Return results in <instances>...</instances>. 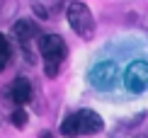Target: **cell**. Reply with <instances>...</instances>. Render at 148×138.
<instances>
[{
    "label": "cell",
    "instance_id": "cell-4",
    "mask_svg": "<svg viewBox=\"0 0 148 138\" xmlns=\"http://www.w3.org/2000/svg\"><path fill=\"white\" fill-rule=\"evenodd\" d=\"M124 85L129 92L141 95L148 90V63L146 61H134L129 63V68L124 70Z\"/></svg>",
    "mask_w": 148,
    "mask_h": 138
},
{
    "label": "cell",
    "instance_id": "cell-3",
    "mask_svg": "<svg viewBox=\"0 0 148 138\" xmlns=\"http://www.w3.org/2000/svg\"><path fill=\"white\" fill-rule=\"evenodd\" d=\"M66 12H68V24L73 27V32L78 36H83V39H92L95 36V20H92V12L85 3L73 0Z\"/></svg>",
    "mask_w": 148,
    "mask_h": 138
},
{
    "label": "cell",
    "instance_id": "cell-2",
    "mask_svg": "<svg viewBox=\"0 0 148 138\" xmlns=\"http://www.w3.org/2000/svg\"><path fill=\"white\" fill-rule=\"evenodd\" d=\"M39 51L44 58V73L49 78H56L66 58V41L58 34H44L39 39Z\"/></svg>",
    "mask_w": 148,
    "mask_h": 138
},
{
    "label": "cell",
    "instance_id": "cell-1",
    "mask_svg": "<svg viewBox=\"0 0 148 138\" xmlns=\"http://www.w3.org/2000/svg\"><path fill=\"white\" fill-rule=\"evenodd\" d=\"M102 119L97 111L92 109H80L75 114L66 116L63 124H61V133L68 136V138H75V136H92V133H100L102 131Z\"/></svg>",
    "mask_w": 148,
    "mask_h": 138
},
{
    "label": "cell",
    "instance_id": "cell-9",
    "mask_svg": "<svg viewBox=\"0 0 148 138\" xmlns=\"http://www.w3.org/2000/svg\"><path fill=\"white\" fill-rule=\"evenodd\" d=\"M10 121L15 124L17 128H24V124H27V111H24L22 107H17V109L12 111V116H10Z\"/></svg>",
    "mask_w": 148,
    "mask_h": 138
},
{
    "label": "cell",
    "instance_id": "cell-6",
    "mask_svg": "<svg viewBox=\"0 0 148 138\" xmlns=\"http://www.w3.org/2000/svg\"><path fill=\"white\" fill-rule=\"evenodd\" d=\"M5 97H8L12 104H17V107L27 104L29 99H32V83H29L27 78H15L12 85L5 90Z\"/></svg>",
    "mask_w": 148,
    "mask_h": 138
},
{
    "label": "cell",
    "instance_id": "cell-7",
    "mask_svg": "<svg viewBox=\"0 0 148 138\" xmlns=\"http://www.w3.org/2000/svg\"><path fill=\"white\" fill-rule=\"evenodd\" d=\"M12 32H15L17 41H20L24 49H29V44H32L34 39H41L39 27H36L32 20H17V22H15V27H12Z\"/></svg>",
    "mask_w": 148,
    "mask_h": 138
},
{
    "label": "cell",
    "instance_id": "cell-10",
    "mask_svg": "<svg viewBox=\"0 0 148 138\" xmlns=\"http://www.w3.org/2000/svg\"><path fill=\"white\" fill-rule=\"evenodd\" d=\"M39 138H53V133H49V131H41V133H39Z\"/></svg>",
    "mask_w": 148,
    "mask_h": 138
},
{
    "label": "cell",
    "instance_id": "cell-5",
    "mask_svg": "<svg viewBox=\"0 0 148 138\" xmlns=\"http://www.w3.org/2000/svg\"><path fill=\"white\" fill-rule=\"evenodd\" d=\"M116 78H119V68H116V63H112V61H102V63H97L95 68L90 70V83L97 87V90H109Z\"/></svg>",
    "mask_w": 148,
    "mask_h": 138
},
{
    "label": "cell",
    "instance_id": "cell-8",
    "mask_svg": "<svg viewBox=\"0 0 148 138\" xmlns=\"http://www.w3.org/2000/svg\"><path fill=\"white\" fill-rule=\"evenodd\" d=\"M10 44H8V39H5L3 34H0V70H3L5 66L10 63Z\"/></svg>",
    "mask_w": 148,
    "mask_h": 138
}]
</instances>
